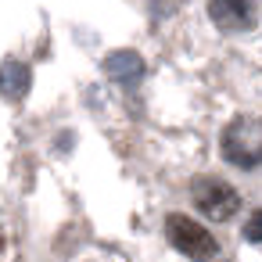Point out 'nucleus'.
<instances>
[{
	"label": "nucleus",
	"instance_id": "nucleus-2",
	"mask_svg": "<svg viewBox=\"0 0 262 262\" xmlns=\"http://www.w3.org/2000/svg\"><path fill=\"white\" fill-rule=\"evenodd\" d=\"M223 158L237 169L262 165V126H255L251 119H233L223 129Z\"/></svg>",
	"mask_w": 262,
	"mask_h": 262
},
{
	"label": "nucleus",
	"instance_id": "nucleus-4",
	"mask_svg": "<svg viewBox=\"0 0 262 262\" xmlns=\"http://www.w3.org/2000/svg\"><path fill=\"white\" fill-rule=\"evenodd\" d=\"M208 15L219 29H251L255 26L251 0H208Z\"/></svg>",
	"mask_w": 262,
	"mask_h": 262
},
{
	"label": "nucleus",
	"instance_id": "nucleus-1",
	"mask_svg": "<svg viewBox=\"0 0 262 262\" xmlns=\"http://www.w3.org/2000/svg\"><path fill=\"white\" fill-rule=\"evenodd\" d=\"M165 233H169V244H172L180 255L194 258V262H212V258L219 255L215 237H212L198 219H190V215L172 212V215L165 219Z\"/></svg>",
	"mask_w": 262,
	"mask_h": 262
},
{
	"label": "nucleus",
	"instance_id": "nucleus-6",
	"mask_svg": "<svg viewBox=\"0 0 262 262\" xmlns=\"http://www.w3.org/2000/svg\"><path fill=\"white\" fill-rule=\"evenodd\" d=\"M29 79H33V72H29L26 61H4V65H0V94H4L8 101L26 97Z\"/></svg>",
	"mask_w": 262,
	"mask_h": 262
},
{
	"label": "nucleus",
	"instance_id": "nucleus-7",
	"mask_svg": "<svg viewBox=\"0 0 262 262\" xmlns=\"http://www.w3.org/2000/svg\"><path fill=\"white\" fill-rule=\"evenodd\" d=\"M244 237H248V241H255V244H262V208L244 223Z\"/></svg>",
	"mask_w": 262,
	"mask_h": 262
},
{
	"label": "nucleus",
	"instance_id": "nucleus-5",
	"mask_svg": "<svg viewBox=\"0 0 262 262\" xmlns=\"http://www.w3.org/2000/svg\"><path fill=\"white\" fill-rule=\"evenodd\" d=\"M104 72H108L115 83L133 86V83L144 76V61H140V54H133V51H115V54L104 61Z\"/></svg>",
	"mask_w": 262,
	"mask_h": 262
},
{
	"label": "nucleus",
	"instance_id": "nucleus-3",
	"mask_svg": "<svg viewBox=\"0 0 262 262\" xmlns=\"http://www.w3.org/2000/svg\"><path fill=\"white\" fill-rule=\"evenodd\" d=\"M190 194H194V205H198L208 219H215V223L230 219V215L241 208V194H237L226 180H219V176H198V180L190 183Z\"/></svg>",
	"mask_w": 262,
	"mask_h": 262
}]
</instances>
